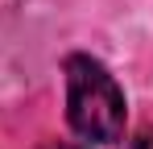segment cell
I'll return each instance as SVG.
<instances>
[{"label":"cell","mask_w":153,"mask_h":149,"mask_svg":"<svg viewBox=\"0 0 153 149\" xmlns=\"http://www.w3.org/2000/svg\"><path fill=\"white\" fill-rule=\"evenodd\" d=\"M66 120L83 141L112 145L124 137V91L112 71L91 54L66 58Z\"/></svg>","instance_id":"obj_1"},{"label":"cell","mask_w":153,"mask_h":149,"mask_svg":"<svg viewBox=\"0 0 153 149\" xmlns=\"http://www.w3.org/2000/svg\"><path fill=\"white\" fill-rule=\"evenodd\" d=\"M128 149H153V128H141V133L128 141Z\"/></svg>","instance_id":"obj_2"},{"label":"cell","mask_w":153,"mask_h":149,"mask_svg":"<svg viewBox=\"0 0 153 149\" xmlns=\"http://www.w3.org/2000/svg\"><path fill=\"white\" fill-rule=\"evenodd\" d=\"M42 149H83V145H71V141H50V145H42Z\"/></svg>","instance_id":"obj_3"}]
</instances>
